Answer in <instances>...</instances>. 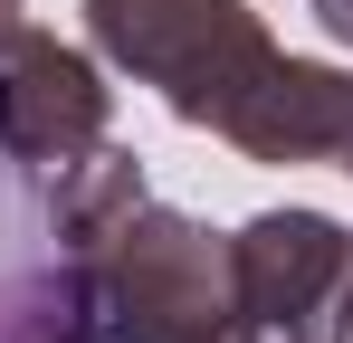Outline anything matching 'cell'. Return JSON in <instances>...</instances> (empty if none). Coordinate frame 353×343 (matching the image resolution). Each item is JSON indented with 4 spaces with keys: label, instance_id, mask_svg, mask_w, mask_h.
<instances>
[{
    "label": "cell",
    "instance_id": "1",
    "mask_svg": "<svg viewBox=\"0 0 353 343\" xmlns=\"http://www.w3.org/2000/svg\"><path fill=\"white\" fill-rule=\"evenodd\" d=\"M86 295H96V334L105 343H268L239 305L230 238L191 220V210H124L86 248Z\"/></svg>",
    "mask_w": 353,
    "mask_h": 343
},
{
    "label": "cell",
    "instance_id": "2",
    "mask_svg": "<svg viewBox=\"0 0 353 343\" xmlns=\"http://www.w3.org/2000/svg\"><path fill=\"white\" fill-rule=\"evenodd\" d=\"M86 39L105 67H124L134 86H153L181 124L220 134L239 96L268 76V19L248 0H86Z\"/></svg>",
    "mask_w": 353,
    "mask_h": 343
},
{
    "label": "cell",
    "instance_id": "3",
    "mask_svg": "<svg viewBox=\"0 0 353 343\" xmlns=\"http://www.w3.org/2000/svg\"><path fill=\"white\" fill-rule=\"evenodd\" d=\"M239 305L268 343H353V229L325 210H258L230 238Z\"/></svg>",
    "mask_w": 353,
    "mask_h": 343
},
{
    "label": "cell",
    "instance_id": "4",
    "mask_svg": "<svg viewBox=\"0 0 353 343\" xmlns=\"http://www.w3.org/2000/svg\"><path fill=\"white\" fill-rule=\"evenodd\" d=\"M0 343H105L86 295V248L58 229L48 172L0 153Z\"/></svg>",
    "mask_w": 353,
    "mask_h": 343
},
{
    "label": "cell",
    "instance_id": "5",
    "mask_svg": "<svg viewBox=\"0 0 353 343\" xmlns=\"http://www.w3.org/2000/svg\"><path fill=\"white\" fill-rule=\"evenodd\" d=\"M105 124H115L105 67L19 19L10 48H0V153L29 163V172H67L105 143Z\"/></svg>",
    "mask_w": 353,
    "mask_h": 343
},
{
    "label": "cell",
    "instance_id": "6",
    "mask_svg": "<svg viewBox=\"0 0 353 343\" xmlns=\"http://www.w3.org/2000/svg\"><path fill=\"white\" fill-rule=\"evenodd\" d=\"M248 163H353V67L325 57H268V76L220 124Z\"/></svg>",
    "mask_w": 353,
    "mask_h": 343
},
{
    "label": "cell",
    "instance_id": "7",
    "mask_svg": "<svg viewBox=\"0 0 353 343\" xmlns=\"http://www.w3.org/2000/svg\"><path fill=\"white\" fill-rule=\"evenodd\" d=\"M48 191H58V229L77 238V248H96L124 210H143V163H134L124 143H96L86 163L48 172Z\"/></svg>",
    "mask_w": 353,
    "mask_h": 343
},
{
    "label": "cell",
    "instance_id": "8",
    "mask_svg": "<svg viewBox=\"0 0 353 343\" xmlns=\"http://www.w3.org/2000/svg\"><path fill=\"white\" fill-rule=\"evenodd\" d=\"M29 19V0H0V48H10V29Z\"/></svg>",
    "mask_w": 353,
    "mask_h": 343
},
{
    "label": "cell",
    "instance_id": "9",
    "mask_svg": "<svg viewBox=\"0 0 353 343\" xmlns=\"http://www.w3.org/2000/svg\"><path fill=\"white\" fill-rule=\"evenodd\" d=\"M344 172H353V163H344Z\"/></svg>",
    "mask_w": 353,
    "mask_h": 343
}]
</instances>
